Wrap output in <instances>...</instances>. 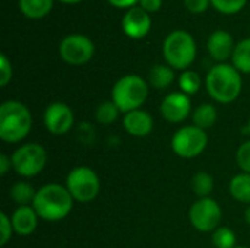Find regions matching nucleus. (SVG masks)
<instances>
[{"label":"nucleus","mask_w":250,"mask_h":248,"mask_svg":"<svg viewBox=\"0 0 250 248\" xmlns=\"http://www.w3.org/2000/svg\"><path fill=\"white\" fill-rule=\"evenodd\" d=\"M75 199L66 186L50 183L37 190L32 208L37 215L48 222H57L69 216L73 209Z\"/></svg>","instance_id":"obj_1"},{"label":"nucleus","mask_w":250,"mask_h":248,"mask_svg":"<svg viewBox=\"0 0 250 248\" xmlns=\"http://www.w3.org/2000/svg\"><path fill=\"white\" fill-rule=\"evenodd\" d=\"M205 86L209 96L220 104L234 102L242 92L240 72L227 63H218L212 66L205 77Z\"/></svg>","instance_id":"obj_2"},{"label":"nucleus","mask_w":250,"mask_h":248,"mask_svg":"<svg viewBox=\"0 0 250 248\" xmlns=\"http://www.w3.org/2000/svg\"><path fill=\"white\" fill-rule=\"evenodd\" d=\"M32 115L19 101H4L0 105V139L6 143H19L31 132Z\"/></svg>","instance_id":"obj_3"},{"label":"nucleus","mask_w":250,"mask_h":248,"mask_svg":"<svg viewBox=\"0 0 250 248\" xmlns=\"http://www.w3.org/2000/svg\"><path fill=\"white\" fill-rule=\"evenodd\" d=\"M195 38L183 29L170 32L163 42V56L170 67L174 70H188L196 58Z\"/></svg>","instance_id":"obj_4"},{"label":"nucleus","mask_w":250,"mask_h":248,"mask_svg":"<svg viewBox=\"0 0 250 248\" xmlns=\"http://www.w3.org/2000/svg\"><path fill=\"white\" fill-rule=\"evenodd\" d=\"M148 83L138 75H126L120 77L111 89V101L120 113L139 110L148 98Z\"/></svg>","instance_id":"obj_5"},{"label":"nucleus","mask_w":250,"mask_h":248,"mask_svg":"<svg viewBox=\"0 0 250 248\" xmlns=\"http://www.w3.org/2000/svg\"><path fill=\"white\" fill-rule=\"evenodd\" d=\"M12 168L21 177H35L47 165V151L40 143H23L12 155Z\"/></svg>","instance_id":"obj_6"},{"label":"nucleus","mask_w":250,"mask_h":248,"mask_svg":"<svg viewBox=\"0 0 250 248\" xmlns=\"http://www.w3.org/2000/svg\"><path fill=\"white\" fill-rule=\"evenodd\" d=\"M66 187L75 202L89 203L100 193V178L92 168L76 167L67 174Z\"/></svg>","instance_id":"obj_7"},{"label":"nucleus","mask_w":250,"mask_h":248,"mask_svg":"<svg viewBox=\"0 0 250 248\" xmlns=\"http://www.w3.org/2000/svg\"><path fill=\"white\" fill-rule=\"evenodd\" d=\"M207 145H208L207 132L195 124L179 129L171 137L173 152L183 159H192L199 156L207 149Z\"/></svg>","instance_id":"obj_8"},{"label":"nucleus","mask_w":250,"mask_h":248,"mask_svg":"<svg viewBox=\"0 0 250 248\" xmlns=\"http://www.w3.org/2000/svg\"><path fill=\"white\" fill-rule=\"evenodd\" d=\"M221 218L223 210L220 205L211 197L196 200L189 210V219L192 227L201 232H214L220 227Z\"/></svg>","instance_id":"obj_9"},{"label":"nucleus","mask_w":250,"mask_h":248,"mask_svg":"<svg viewBox=\"0 0 250 248\" xmlns=\"http://www.w3.org/2000/svg\"><path fill=\"white\" fill-rule=\"evenodd\" d=\"M59 53L63 61L72 66H82L88 63L95 53V45L86 35L70 34L64 37L59 45Z\"/></svg>","instance_id":"obj_10"},{"label":"nucleus","mask_w":250,"mask_h":248,"mask_svg":"<svg viewBox=\"0 0 250 248\" xmlns=\"http://www.w3.org/2000/svg\"><path fill=\"white\" fill-rule=\"evenodd\" d=\"M75 121L72 108L60 101L51 102L44 111V126L45 129L56 136L66 134Z\"/></svg>","instance_id":"obj_11"},{"label":"nucleus","mask_w":250,"mask_h":248,"mask_svg":"<svg viewBox=\"0 0 250 248\" xmlns=\"http://www.w3.org/2000/svg\"><path fill=\"white\" fill-rule=\"evenodd\" d=\"M192 110V102L189 95L180 92H171L167 96H164V99L161 101V115L164 117V120H167L168 123L177 124L185 121Z\"/></svg>","instance_id":"obj_12"},{"label":"nucleus","mask_w":250,"mask_h":248,"mask_svg":"<svg viewBox=\"0 0 250 248\" xmlns=\"http://www.w3.org/2000/svg\"><path fill=\"white\" fill-rule=\"evenodd\" d=\"M152 20L148 12H145L139 6H133L126 10L122 19V29L125 35L132 39H141L146 37L151 31Z\"/></svg>","instance_id":"obj_13"},{"label":"nucleus","mask_w":250,"mask_h":248,"mask_svg":"<svg viewBox=\"0 0 250 248\" xmlns=\"http://www.w3.org/2000/svg\"><path fill=\"white\" fill-rule=\"evenodd\" d=\"M234 47L236 45H234L233 35L224 29L214 31L208 37V41H207L208 53L218 63H224L227 58H230L234 53Z\"/></svg>","instance_id":"obj_14"},{"label":"nucleus","mask_w":250,"mask_h":248,"mask_svg":"<svg viewBox=\"0 0 250 248\" xmlns=\"http://www.w3.org/2000/svg\"><path fill=\"white\" fill-rule=\"evenodd\" d=\"M123 127L129 134H132L135 137H145L152 132L154 120L149 113L139 108V110L125 114Z\"/></svg>","instance_id":"obj_15"},{"label":"nucleus","mask_w":250,"mask_h":248,"mask_svg":"<svg viewBox=\"0 0 250 248\" xmlns=\"http://www.w3.org/2000/svg\"><path fill=\"white\" fill-rule=\"evenodd\" d=\"M38 218L40 216L32 206H18L10 216L13 231L22 237L31 235L38 227Z\"/></svg>","instance_id":"obj_16"},{"label":"nucleus","mask_w":250,"mask_h":248,"mask_svg":"<svg viewBox=\"0 0 250 248\" xmlns=\"http://www.w3.org/2000/svg\"><path fill=\"white\" fill-rule=\"evenodd\" d=\"M53 3L54 0H19L18 6L28 19H42L51 12Z\"/></svg>","instance_id":"obj_17"},{"label":"nucleus","mask_w":250,"mask_h":248,"mask_svg":"<svg viewBox=\"0 0 250 248\" xmlns=\"http://www.w3.org/2000/svg\"><path fill=\"white\" fill-rule=\"evenodd\" d=\"M174 69L168 64H155L148 75L149 83L157 89H166L174 82Z\"/></svg>","instance_id":"obj_18"},{"label":"nucleus","mask_w":250,"mask_h":248,"mask_svg":"<svg viewBox=\"0 0 250 248\" xmlns=\"http://www.w3.org/2000/svg\"><path fill=\"white\" fill-rule=\"evenodd\" d=\"M229 190L234 200L250 205V174L242 172L234 175L230 181Z\"/></svg>","instance_id":"obj_19"},{"label":"nucleus","mask_w":250,"mask_h":248,"mask_svg":"<svg viewBox=\"0 0 250 248\" xmlns=\"http://www.w3.org/2000/svg\"><path fill=\"white\" fill-rule=\"evenodd\" d=\"M35 194V189L26 181H18L10 187V197L18 206H32Z\"/></svg>","instance_id":"obj_20"},{"label":"nucleus","mask_w":250,"mask_h":248,"mask_svg":"<svg viewBox=\"0 0 250 248\" xmlns=\"http://www.w3.org/2000/svg\"><path fill=\"white\" fill-rule=\"evenodd\" d=\"M231 60L233 66L240 73H250V38H245L236 44Z\"/></svg>","instance_id":"obj_21"},{"label":"nucleus","mask_w":250,"mask_h":248,"mask_svg":"<svg viewBox=\"0 0 250 248\" xmlns=\"http://www.w3.org/2000/svg\"><path fill=\"white\" fill-rule=\"evenodd\" d=\"M218 118V113L212 104H202L193 111V124L207 130L211 129Z\"/></svg>","instance_id":"obj_22"},{"label":"nucleus","mask_w":250,"mask_h":248,"mask_svg":"<svg viewBox=\"0 0 250 248\" xmlns=\"http://www.w3.org/2000/svg\"><path fill=\"white\" fill-rule=\"evenodd\" d=\"M192 189H193V193L199 199L209 197V194L214 190V178H212V175L209 172H205V171L196 172L193 175V178H192Z\"/></svg>","instance_id":"obj_23"},{"label":"nucleus","mask_w":250,"mask_h":248,"mask_svg":"<svg viewBox=\"0 0 250 248\" xmlns=\"http://www.w3.org/2000/svg\"><path fill=\"white\" fill-rule=\"evenodd\" d=\"M201 85H202L201 76L193 70H185L179 76V86H180L182 92L186 95L196 94L201 89Z\"/></svg>","instance_id":"obj_24"},{"label":"nucleus","mask_w":250,"mask_h":248,"mask_svg":"<svg viewBox=\"0 0 250 248\" xmlns=\"http://www.w3.org/2000/svg\"><path fill=\"white\" fill-rule=\"evenodd\" d=\"M119 113H120V110L117 108V105L113 101H104L97 107L95 118L98 123L107 126V124H111L117 120Z\"/></svg>","instance_id":"obj_25"},{"label":"nucleus","mask_w":250,"mask_h":248,"mask_svg":"<svg viewBox=\"0 0 250 248\" xmlns=\"http://www.w3.org/2000/svg\"><path fill=\"white\" fill-rule=\"evenodd\" d=\"M236 241L234 231L227 227H218L212 232V243L217 248H234Z\"/></svg>","instance_id":"obj_26"},{"label":"nucleus","mask_w":250,"mask_h":248,"mask_svg":"<svg viewBox=\"0 0 250 248\" xmlns=\"http://www.w3.org/2000/svg\"><path fill=\"white\" fill-rule=\"evenodd\" d=\"M248 0H211V4L215 10L224 15H234L239 13L245 6Z\"/></svg>","instance_id":"obj_27"},{"label":"nucleus","mask_w":250,"mask_h":248,"mask_svg":"<svg viewBox=\"0 0 250 248\" xmlns=\"http://www.w3.org/2000/svg\"><path fill=\"white\" fill-rule=\"evenodd\" d=\"M236 159H237L239 168L243 172L250 174V140L240 145V148L237 149V153H236Z\"/></svg>","instance_id":"obj_28"},{"label":"nucleus","mask_w":250,"mask_h":248,"mask_svg":"<svg viewBox=\"0 0 250 248\" xmlns=\"http://www.w3.org/2000/svg\"><path fill=\"white\" fill-rule=\"evenodd\" d=\"M12 232H15L12 219L4 212H1L0 213V244L1 246H6L9 243V240L12 238Z\"/></svg>","instance_id":"obj_29"},{"label":"nucleus","mask_w":250,"mask_h":248,"mask_svg":"<svg viewBox=\"0 0 250 248\" xmlns=\"http://www.w3.org/2000/svg\"><path fill=\"white\" fill-rule=\"evenodd\" d=\"M12 63L4 54H0V86H6L12 80Z\"/></svg>","instance_id":"obj_30"},{"label":"nucleus","mask_w":250,"mask_h":248,"mask_svg":"<svg viewBox=\"0 0 250 248\" xmlns=\"http://www.w3.org/2000/svg\"><path fill=\"white\" fill-rule=\"evenodd\" d=\"M186 9L192 13H204L208 10L211 0H183Z\"/></svg>","instance_id":"obj_31"},{"label":"nucleus","mask_w":250,"mask_h":248,"mask_svg":"<svg viewBox=\"0 0 250 248\" xmlns=\"http://www.w3.org/2000/svg\"><path fill=\"white\" fill-rule=\"evenodd\" d=\"M163 0H139V7H142L148 13H155L161 9Z\"/></svg>","instance_id":"obj_32"},{"label":"nucleus","mask_w":250,"mask_h":248,"mask_svg":"<svg viewBox=\"0 0 250 248\" xmlns=\"http://www.w3.org/2000/svg\"><path fill=\"white\" fill-rule=\"evenodd\" d=\"M111 6L119 7V9H130L139 3V0H107Z\"/></svg>","instance_id":"obj_33"},{"label":"nucleus","mask_w":250,"mask_h":248,"mask_svg":"<svg viewBox=\"0 0 250 248\" xmlns=\"http://www.w3.org/2000/svg\"><path fill=\"white\" fill-rule=\"evenodd\" d=\"M10 168H12V158L7 156L6 153H1L0 155V174L6 175Z\"/></svg>","instance_id":"obj_34"},{"label":"nucleus","mask_w":250,"mask_h":248,"mask_svg":"<svg viewBox=\"0 0 250 248\" xmlns=\"http://www.w3.org/2000/svg\"><path fill=\"white\" fill-rule=\"evenodd\" d=\"M245 219H246V222L250 225V205L248 206V209H246V212H245Z\"/></svg>","instance_id":"obj_35"},{"label":"nucleus","mask_w":250,"mask_h":248,"mask_svg":"<svg viewBox=\"0 0 250 248\" xmlns=\"http://www.w3.org/2000/svg\"><path fill=\"white\" fill-rule=\"evenodd\" d=\"M59 1L66 3V4H75V3H79V1H82V0H59Z\"/></svg>","instance_id":"obj_36"},{"label":"nucleus","mask_w":250,"mask_h":248,"mask_svg":"<svg viewBox=\"0 0 250 248\" xmlns=\"http://www.w3.org/2000/svg\"><path fill=\"white\" fill-rule=\"evenodd\" d=\"M246 130H248V133L250 134V118H249V123H248V127H246Z\"/></svg>","instance_id":"obj_37"},{"label":"nucleus","mask_w":250,"mask_h":248,"mask_svg":"<svg viewBox=\"0 0 250 248\" xmlns=\"http://www.w3.org/2000/svg\"><path fill=\"white\" fill-rule=\"evenodd\" d=\"M234 248H246V247H234Z\"/></svg>","instance_id":"obj_38"}]
</instances>
